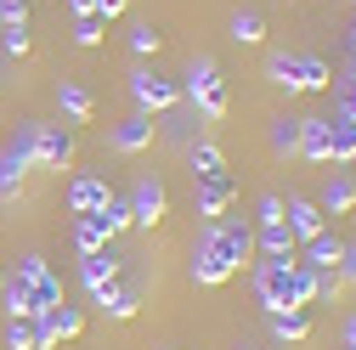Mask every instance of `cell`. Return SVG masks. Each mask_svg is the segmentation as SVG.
I'll return each instance as SVG.
<instances>
[{
  "label": "cell",
  "instance_id": "1",
  "mask_svg": "<svg viewBox=\"0 0 356 350\" xmlns=\"http://www.w3.org/2000/svg\"><path fill=\"white\" fill-rule=\"evenodd\" d=\"M254 232L243 215H220V221L204 226L198 249H193V283L198 288H220L227 277H238L243 266H254Z\"/></svg>",
  "mask_w": 356,
  "mask_h": 350
},
{
  "label": "cell",
  "instance_id": "2",
  "mask_svg": "<svg viewBox=\"0 0 356 350\" xmlns=\"http://www.w3.org/2000/svg\"><path fill=\"white\" fill-rule=\"evenodd\" d=\"M254 299L260 311H305L317 299V272L300 266L294 260H254Z\"/></svg>",
  "mask_w": 356,
  "mask_h": 350
},
{
  "label": "cell",
  "instance_id": "3",
  "mask_svg": "<svg viewBox=\"0 0 356 350\" xmlns=\"http://www.w3.org/2000/svg\"><path fill=\"white\" fill-rule=\"evenodd\" d=\"M266 79L283 85L289 97H305V91H334V68L311 51H272L266 57Z\"/></svg>",
  "mask_w": 356,
  "mask_h": 350
},
{
  "label": "cell",
  "instance_id": "4",
  "mask_svg": "<svg viewBox=\"0 0 356 350\" xmlns=\"http://www.w3.org/2000/svg\"><path fill=\"white\" fill-rule=\"evenodd\" d=\"M181 97H187V102H193L209 124H220V119H227V108H232L227 79H220L215 57H193V62H187V85H181Z\"/></svg>",
  "mask_w": 356,
  "mask_h": 350
},
{
  "label": "cell",
  "instance_id": "5",
  "mask_svg": "<svg viewBox=\"0 0 356 350\" xmlns=\"http://www.w3.org/2000/svg\"><path fill=\"white\" fill-rule=\"evenodd\" d=\"M17 283H23V294L34 299L40 317H46L51 305H63V283H57V272H51L40 254H23V260H17Z\"/></svg>",
  "mask_w": 356,
  "mask_h": 350
},
{
  "label": "cell",
  "instance_id": "6",
  "mask_svg": "<svg viewBox=\"0 0 356 350\" xmlns=\"http://www.w3.org/2000/svg\"><path fill=\"white\" fill-rule=\"evenodd\" d=\"M130 97H136V113L153 119V113H170L175 102H181V85L153 74V68H136V74H130Z\"/></svg>",
  "mask_w": 356,
  "mask_h": 350
},
{
  "label": "cell",
  "instance_id": "7",
  "mask_svg": "<svg viewBox=\"0 0 356 350\" xmlns=\"http://www.w3.org/2000/svg\"><path fill=\"white\" fill-rule=\"evenodd\" d=\"M29 153H34V164H46V169H63V164H74V130L29 119Z\"/></svg>",
  "mask_w": 356,
  "mask_h": 350
},
{
  "label": "cell",
  "instance_id": "8",
  "mask_svg": "<svg viewBox=\"0 0 356 350\" xmlns=\"http://www.w3.org/2000/svg\"><path fill=\"white\" fill-rule=\"evenodd\" d=\"M124 203H130V226H147V232L170 215V192H164L159 175H142V181L130 187V198H124Z\"/></svg>",
  "mask_w": 356,
  "mask_h": 350
},
{
  "label": "cell",
  "instance_id": "9",
  "mask_svg": "<svg viewBox=\"0 0 356 350\" xmlns=\"http://www.w3.org/2000/svg\"><path fill=\"white\" fill-rule=\"evenodd\" d=\"M29 322H34V350H57L63 339H74V333L85 328L79 305H68V299H63V305H51L46 317H29Z\"/></svg>",
  "mask_w": 356,
  "mask_h": 350
},
{
  "label": "cell",
  "instance_id": "10",
  "mask_svg": "<svg viewBox=\"0 0 356 350\" xmlns=\"http://www.w3.org/2000/svg\"><path fill=\"white\" fill-rule=\"evenodd\" d=\"M232 198H238L232 169H215V175H198V181H193V203H198L204 221H220V215L232 209Z\"/></svg>",
  "mask_w": 356,
  "mask_h": 350
},
{
  "label": "cell",
  "instance_id": "11",
  "mask_svg": "<svg viewBox=\"0 0 356 350\" xmlns=\"http://www.w3.org/2000/svg\"><path fill=\"white\" fill-rule=\"evenodd\" d=\"M79 288L91 294L97 305L119 288V254L113 249H97V254H79Z\"/></svg>",
  "mask_w": 356,
  "mask_h": 350
},
{
  "label": "cell",
  "instance_id": "12",
  "mask_svg": "<svg viewBox=\"0 0 356 350\" xmlns=\"http://www.w3.org/2000/svg\"><path fill=\"white\" fill-rule=\"evenodd\" d=\"M34 164V153H29V119L6 136V147H0V198H12L17 187H23V169Z\"/></svg>",
  "mask_w": 356,
  "mask_h": 350
},
{
  "label": "cell",
  "instance_id": "13",
  "mask_svg": "<svg viewBox=\"0 0 356 350\" xmlns=\"http://www.w3.org/2000/svg\"><path fill=\"white\" fill-rule=\"evenodd\" d=\"M283 226L294 232V243H311V238L328 232V215L311 203V198H289V203H283Z\"/></svg>",
  "mask_w": 356,
  "mask_h": 350
},
{
  "label": "cell",
  "instance_id": "14",
  "mask_svg": "<svg viewBox=\"0 0 356 350\" xmlns=\"http://www.w3.org/2000/svg\"><path fill=\"white\" fill-rule=\"evenodd\" d=\"M108 198H113L108 181H102V175H91V169H79L74 181H68V209H74V215H97Z\"/></svg>",
  "mask_w": 356,
  "mask_h": 350
},
{
  "label": "cell",
  "instance_id": "15",
  "mask_svg": "<svg viewBox=\"0 0 356 350\" xmlns=\"http://www.w3.org/2000/svg\"><path fill=\"white\" fill-rule=\"evenodd\" d=\"M294 153L300 158H311V164H328L334 153H328V119L323 113H311V119H300V136H294Z\"/></svg>",
  "mask_w": 356,
  "mask_h": 350
},
{
  "label": "cell",
  "instance_id": "16",
  "mask_svg": "<svg viewBox=\"0 0 356 350\" xmlns=\"http://www.w3.org/2000/svg\"><path fill=\"white\" fill-rule=\"evenodd\" d=\"M57 108H63V119H68V124H91V113H97V97L85 91L79 79H57Z\"/></svg>",
  "mask_w": 356,
  "mask_h": 350
},
{
  "label": "cell",
  "instance_id": "17",
  "mask_svg": "<svg viewBox=\"0 0 356 350\" xmlns=\"http://www.w3.org/2000/svg\"><path fill=\"white\" fill-rule=\"evenodd\" d=\"M108 142H113L119 153H142V147L153 142V119H147V113H130V119H119V124L108 130Z\"/></svg>",
  "mask_w": 356,
  "mask_h": 350
},
{
  "label": "cell",
  "instance_id": "18",
  "mask_svg": "<svg viewBox=\"0 0 356 350\" xmlns=\"http://www.w3.org/2000/svg\"><path fill=\"white\" fill-rule=\"evenodd\" d=\"M254 249H260V260H294V232L283 226V221H272V226H260L254 232Z\"/></svg>",
  "mask_w": 356,
  "mask_h": 350
},
{
  "label": "cell",
  "instance_id": "19",
  "mask_svg": "<svg viewBox=\"0 0 356 350\" xmlns=\"http://www.w3.org/2000/svg\"><path fill=\"white\" fill-rule=\"evenodd\" d=\"M74 249L97 254V249H113V238H108V226L97 221V215H74Z\"/></svg>",
  "mask_w": 356,
  "mask_h": 350
},
{
  "label": "cell",
  "instance_id": "20",
  "mask_svg": "<svg viewBox=\"0 0 356 350\" xmlns=\"http://www.w3.org/2000/svg\"><path fill=\"white\" fill-rule=\"evenodd\" d=\"M317 209H323V215H350V209H356V181H345V175H328V187H323Z\"/></svg>",
  "mask_w": 356,
  "mask_h": 350
},
{
  "label": "cell",
  "instance_id": "21",
  "mask_svg": "<svg viewBox=\"0 0 356 350\" xmlns=\"http://www.w3.org/2000/svg\"><path fill=\"white\" fill-rule=\"evenodd\" d=\"M339 249H345V243H334V238L323 232V238L305 243V260H300V266H305V272H339Z\"/></svg>",
  "mask_w": 356,
  "mask_h": 350
},
{
  "label": "cell",
  "instance_id": "22",
  "mask_svg": "<svg viewBox=\"0 0 356 350\" xmlns=\"http://www.w3.org/2000/svg\"><path fill=\"white\" fill-rule=\"evenodd\" d=\"M328 164H350L356 158V119H328Z\"/></svg>",
  "mask_w": 356,
  "mask_h": 350
},
{
  "label": "cell",
  "instance_id": "23",
  "mask_svg": "<svg viewBox=\"0 0 356 350\" xmlns=\"http://www.w3.org/2000/svg\"><path fill=\"white\" fill-rule=\"evenodd\" d=\"M266 322H272V333H277L283 344L311 339V317H305V311H266Z\"/></svg>",
  "mask_w": 356,
  "mask_h": 350
},
{
  "label": "cell",
  "instance_id": "24",
  "mask_svg": "<svg viewBox=\"0 0 356 350\" xmlns=\"http://www.w3.org/2000/svg\"><path fill=\"white\" fill-rule=\"evenodd\" d=\"M102 311H108L113 322H130V317H136V311H142V294H136V288H130V283H119V288H113V294L102 299Z\"/></svg>",
  "mask_w": 356,
  "mask_h": 350
},
{
  "label": "cell",
  "instance_id": "25",
  "mask_svg": "<svg viewBox=\"0 0 356 350\" xmlns=\"http://www.w3.org/2000/svg\"><path fill=\"white\" fill-rule=\"evenodd\" d=\"M232 40H238V46H260V40H266V17L249 12V6H238L232 12Z\"/></svg>",
  "mask_w": 356,
  "mask_h": 350
},
{
  "label": "cell",
  "instance_id": "26",
  "mask_svg": "<svg viewBox=\"0 0 356 350\" xmlns=\"http://www.w3.org/2000/svg\"><path fill=\"white\" fill-rule=\"evenodd\" d=\"M187 164H193V181H198V175L227 169V153H220L215 142H193V147H187Z\"/></svg>",
  "mask_w": 356,
  "mask_h": 350
},
{
  "label": "cell",
  "instance_id": "27",
  "mask_svg": "<svg viewBox=\"0 0 356 350\" xmlns=\"http://www.w3.org/2000/svg\"><path fill=\"white\" fill-rule=\"evenodd\" d=\"M102 34H108V23H102L97 12H79V17H74V46H79V51H97Z\"/></svg>",
  "mask_w": 356,
  "mask_h": 350
},
{
  "label": "cell",
  "instance_id": "28",
  "mask_svg": "<svg viewBox=\"0 0 356 350\" xmlns=\"http://www.w3.org/2000/svg\"><path fill=\"white\" fill-rule=\"evenodd\" d=\"M97 221L108 226V238H119V232L130 226V203H124V198H108V203L97 209Z\"/></svg>",
  "mask_w": 356,
  "mask_h": 350
},
{
  "label": "cell",
  "instance_id": "29",
  "mask_svg": "<svg viewBox=\"0 0 356 350\" xmlns=\"http://www.w3.org/2000/svg\"><path fill=\"white\" fill-rule=\"evenodd\" d=\"M159 46H164V34L153 23H130V51H136V57H153Z\"/></svg>",
  "mask_w": 356,
  "mask_h": 350
},
{
  "label": "cell",
  "instance_id": "30",
  "mask_svg": "<svg viewBox=\"0 0 356 350\" xmlns=\"http://www.w3.org/2000/svg\"><path fill=\"white\" fill-rule=\"evenodd\" d=\"M294 136H300V119H272V153L277 158L294 153Z\"/></svg>",
  "mask_w": 356,
  "mask_h": 350
},
{
  "label": "cell",
  "instance_id": "31",
  "mask_svg": "<svg viewBox=\"0 0 356 350\" xmlns=\"http://www.w3.org/2000/svg\"><path fill=\"white\" fill-rule=\"evenodd\" d=\"M6 350H34V322L29 317H12L6 322Z\"/></svg>",
  "mask_w": 356,
  "mask_h": 350
},
{
  "label": "cell",
  "instance_id": "32",
  "mask_svg": "<svg viewBox=\"0 0 356 350\" xmlns=\"http://www.w3.org/2000/svg\"><path fill=\"white\" fill-rule=\"evenodd\" d=\"M0 23L6 28H29V6L23 0H0Z\"/></svg>",
  "mask_w": 356,
  "mask_h": 350
},
{
  "label": "cell",
  "instance_id": "33",
  "mask_svg": "<svg viewBox=\"0 0 356 350\" xmlns=\"http://www.w3.org/2000/svg\"><path fill=\"white\" fill-rule=\"evenodd\" d=\"M339 288H356V243L339 249Z\"/></svg>",
  "mask_w": 356,
  "mask_h": 350
},
{
  "label": "cell",
  "instance_id": "34",
  "mask_svg": "<svg viewBox=\"0 0 356 350\" xmlns=\"http://www.w3.org/2000/svg\"><path fill=\"white\" fill-rule=\"evenodd\" d=\"M254 215H260V226H272V221H283V198H277V192H266Z\"/></svg>",
  "mask_w": 356,
  "mask_h": 350
},
{
  "label": "cell",
  "instance_id": "35",
  "mask_svg": "<svg viewBox=\"0 0 356 350\" xmlns=\"http://www.w3.org/2000/svg\"><path fill=\"white\" fill-rule=\"evenodd\" d=\"M6 57H29V28H6Z\"/></svg>",
  "mask_w": 356,
  "mask_h": 350
},
{
  "label": "cell",
  "instance_id": "36",
  "mask_svg": "<svg viewBox=\"0 0 356 350\" xmlns=\"http://www.w3.org/2000/svg\"><path fill=\"white\" fill-rule=\"evenodd\" d=\"M68 12L79 17V12H97V0H68Z\"/></svg>",
  "mask_w": 356,
  "mask_h": 350
},
{
  "label": "cell",
  "instance_id": "37",
  "mask_svg": "<svg viewBox=\"0 0 356 350\" xmlns=\"http://www.w3.org/2000/svg\"><path fill=\"white\" fill-rule=\"evenodd\" d=\"M345 350H356V317L345 322Z\"/></svg>",
  "mask_w": 356,
  "mask_h": 350
},
{
  "label": "cell",
  "instance_id": "38",
  "mask_svg": "<svg viewBox=\"0 0 356 350\" xmlns=\"http://www.w3.org/2000/svg\"><path fill=\"white\" fill-rule=\"evenodd\" d=\"M345 46H350V57H356V28H350V34H345Z\"/></svg>",
  "mask_w": 356,
  "mask_h": 350
},
{
  "label": "cell",
  "instance_id": "39",
  "mask_svg": "<svg viewBox=\"0 0 356 350\" xmlns=\"http://www.w3.org/2000/svg\"><path fill=\"white\" fill-rule=\"evenodd\" d=\"M238 350H249V344H238Z\"/></svg>",
  "mask_w": 356,
  "mask_h": 350
},
{
  "label": "cell",
  "instance_id": "40",
  "mask_svg": "<svg viewBox=\"0 0 356 350\" xmlns=\"http://www.w3.org/2000/svg\"><path fill=\"white\" fill-rule=\"evenodd\" d=\"M350 169H356V158H350Z\"/></svg>",
  "mask_w": 356,
  "mask_h": 350
},
{
  "label": "cell",
  "instance_id": "41",
  "mask_svg": "<svg viewBox=\"0 0 356 350\" xmlns=\"http://www.w3.org/2000/svg\"><path fill=\"white\" fill-rule=\"evenodd\" d=\"M0 283H6V277H0Z\"/></svg>",
  "mask_w": 356,
  "mask_h": 350
}]
</instances>
